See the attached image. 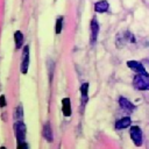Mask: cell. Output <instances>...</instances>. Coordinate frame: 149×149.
Here are the masks:
<instances>
[{"label": "cell", "instance_id": "52a82bcc", "mask_svg": "<svg viewBox=\"0 0 149 149\" xmlns=\"http://www.w3.org/2000/svg\"><path fill=\"white\" fill-rule=\"evenodd\" d=\"M119 105H120V107L123 109V111H126V112H128V113H132L134 109H135V105L133 104V102H130L127 98H125V97H120L119 98Z\"/></svg>", "mask_w": 149, "mask_h": 149}, {"label": "cell", "instance_id": "2e32d148", "mask_svg": "<svg viewBox=\"0 0 149 149\" xmlns=\"http://www.w3.org/2000/svg\"><path fill=\"white\" fill-rule=\"evenodd\" d=\"M7 105V102H6V97L3 95V94H1L0 95V107H5Z\"/></svg>", "mask_w": 149, "mask_h": 149}, {"label": "cell", "instance_id": "6da1fadb", "mask_svg": "<svg viewBox=\"0 0 149 149\" xmlns=\"http://www.w3.org/2000/svg\"><path fill=\"white\" fill-rule=\"evenodd\" d=\"M133 85L136 90L140 91H149V76L135 74L133 79Z\"/></svg>", "mask_w": 149, "mask_h": 149}, {"label": "cell", "instance_id": "ac0fdd59", "mask_svg": "<svg viewBox=\"0 0 149 149\" xmlns=\"http://www.w3.org/2000/svg\"><path fill=\"white\" fill-rule=\"evenodd\" d=\"M0 149H7V148H6L5 146H2V147H0Z\"/></svg>", "mask_w": 149, "mask_h": 149}, {"label": "cell", "instance_id": "8992f818", "mask_svg": "<svg viewBox=\"0 0 149 149\" xmlns=\"http://www.w3.org/2000/svg\"><path fill=\"white\" fill-rule=\"evenodd\" d=\"M98 34H99V23L98 20L95 17H92L91 23H90V40H91V44H94L97 38H98Z\"/></svg>", "mask_w": 149, "mask_h": 149}, {"label": "cell", "instance_id": "e0dca14e", "mask_svg": "<svg viewBox=\"0 0 149 149\" xmlns=\"http://www.w3.org/2000/svg\"><path fill=\"white\" fill-rule=\"evenodd\" d=\"M16 149H29V147H28L27 142H23V143H20V144H17Z\"/></svg>", "mask_w": 149, "mask_h": 149}, {"label": "cell", "instance_id": "5bb4252c", "mask_svg": "<svg viewBox=\"0 0 149 149\" xmlns=\"http://www.w3.org/2000/svg\"><path fill=\"white\" fill-rule=\"evenodd\" d=\"M14 119H15V121H23V107L21 104L15 108Z\"/></svg>", "mask_w": 149, "mask_h": 149}, {"label": "cell", "instance_id": "7a4b0ae2", "mask_svg": "<svg viewBox=\"0 0 149 149\" xmlns=\"http://www.w3.org/2000/svg\"><path fill=\"white\" fill-rule=\"evenodd\" d=\"M14 130L16 136L17 144L26 142V126L23 121H15L14 122Z\"/></svg>", "mask_w": 149, "mask_h": 149}, {"label": "cell", "instance_id": "5b68a950", "mask_svg": "<svg viewBox=\"0 0 149 149\" xmlns=\"http://www.w3.org/2000/svg\"><path fill=\"white\" fill-rule=\"evenodd\" d=\"M127 66L130 69V70H133L135 73H137V74H141V76H149L148 74V72H147V70H146V68H144V65H142L140 62H137V61H128L127 62Z\"/></svg>", "mask_w": 149, "mask_h": 149}, {"label": "cell", "instance_id": "8fae6325", "mask_svg": "<svg viewBox=\"0 0 149 149\" xmlns=\"http://www.w3.org/2000/svg\"><path fill=\"white\" fill-rule=\"evenodd\" d=\"M132 123V119L129 116H123L120 120H118L115 122V129L120 130V129H126L127 127H129Z\"/></svg>", "mask_w": 149, "mask_h": 149}, {"label": "cell", "instance_id": "9c48e42d", "mask_svg": "<svg viewBox=\"0 0 149 149\" xmlns=\"http://www.w3.org/2000/svg\"><path fill=\"white\" fill-rule=\"evenodd\" d=\"M62 112L63 115L65 118H69L72 114V109H71V100L70 98H63L62 99Z\"/></svg>", "mask_w": 149, "mask_h": 149}, {"label": "cell", "instance_id": "277c9868", "mask_svg": "<svg viewBox=\"0 0 149 149\" xmlns=\"http://www.w3.org/2000/svg\"><path fill=\"white\" fill-rule=\"evenodd\" d=\"M28 66H29V45H24L22 50V57L20 64V71L22 74H27Z\"/></svg>", "mask_w": 149, "mask_h": 149}, {"label": "cell", "instance_id": "4fadbf2b", "mask_svg": "<svg viewBox=\"0 0 149 149\" xmlns=\"http://www.w3.org/2000/svg\"><path fill=\"white\" fill-rule=\"evenodd\" d=\"M23 41H24V36L23 34L20 31V30H16L14 33V42H15V48L16 49H20L23 44Z\"/></svg>", "mask_w": 149, "mask_h": 149}, {"label": "cell", "instance_id": "ba28073f", "mask_svg": "<svg viewBox=\"0 0 149 149\" xmlns=\"http://www.w3.org/2000/svg\"><path fill=\"white\" fill-rule=\"evenodd\" d=\"M42 135L43 137L48 141V142H52L54 141V135H52V129H51V125L50 122H45L43 125V128H42Z\"/></svg>", "mask_w": 149, "mask_h": 149}, {"label": "cell", "instance_id": "3957f363", "mask_svg": "<svg viewBox=\"0 0 149 149\" xmlns=\"http://www.w3.org/2000/svg\"><path fill=\"white\" fill-rule=\"evenodd\" d=\"M129 135L130 139L133 141V143L136 147H141L143 143V135H142V129L139 126H132L130 130H129Z\"/></svg>", "mask_w": 149, "mask_h": 149}, {"label": "cell", "instance_id": "30bf717a", "mask_svg": "<svg viewBox=\"0 0 149 149\" xmlns=\"http://www.w3.org/2000/svg\"><path fill=\"white\" fill-rule=\"evenodd\" d=\"M109 9V3L107 0H100L94 3V10L97 13H106Z\"/></svg>", "mask_w": 149, "mask_h": 149}, {"label": "cell", "instance_id": "9a60e30c", "mask_svg": "<svg viewBox=\"0 0 149 149\" xmlns=\"http://www.w3.org/2000/svg\"><path fill=\"white\" fill-rule=\"evenodd\" d=\"M63 21H64V17L63 16H58L57 20H56V28H55V31L57 35H59L63 30Z\"/></svg>", "mask_w": 149, "mask_h": 149}, {"label": "cell", "instance_id": "7c38bea8", "mask_svg": "<svg viewBox=\"0 0 149 149\" xmlns=\"http://www.w3.org/2000/svg\"><path fill=\"white\" fill-rule=\"evenodd\" d=\"M80 93H81V104L83 106L88 100V83H83L80 86Z\"/></svg>", "mask_w": 149, "mask_h": 149}]
</instances>
